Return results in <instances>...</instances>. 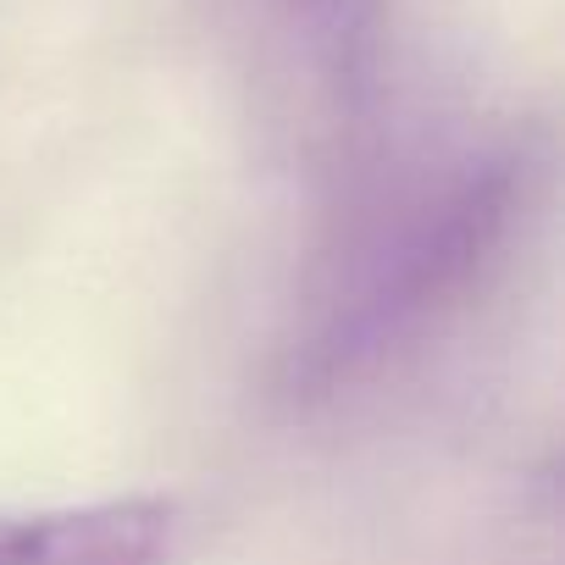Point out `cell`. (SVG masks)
Returning <instances> with one entry per match:
<instances>
[{
	"label": "cell",
	"mask_w": 565,
	"mask_h": 565,
	"mask_svg": "<svg viewBox=\"0 0 565 565\" xmlns=\"http://www.w3.org/2000/svg\"><path fill=\"white\" fill-rule=\"evenodd\" d=\"M526 145L477 139L416 167L383 205L361 211L306 328L282 355V394L295 405L333 399L411 350L477 289L526 205Z\"/></svg>",
	"instance_id": "cell-1"
},
{
	"label": "cell",
	"mask_w": 565,
	"mask_h": 565,
	"mask_svg": "<svg viewBox=\"0 0 565 565\" xmlns=\"http://www.w3.org/2000/svg\"><path fill=\"white\" fill-rule=\"evenodd\" d=\"M167 543L172 504L156 493L0 515V565H167Z\"/></svg>",
	"instance_id": "cell-2"
},
{
	"label": "cell",
	"mask_w": 565,
	"mask_h": 565,
	"mask_svg": "<svg viewBox=\"0 0 565 565\" xmlns=\"http://www.w3.org/2000/svg\"><path fill=\"white\" fill-rule=\"evenodd\" d=\"M344 134L366 139L383 95V0H271Z\"/></svg>",
	"instance_id": "cell-3"
}]
</instances>
